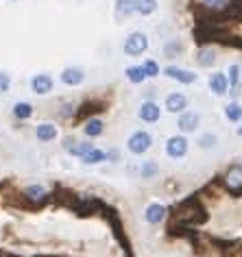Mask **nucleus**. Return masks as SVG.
Listing matches in <instances>:
<instances>
[{
  "mask_svg": "<svg viewBox=\"0 0 242 257\" xmlns=\"http://www.w3.org/2000/svg\"><path fill=\"white\" fill-rule=\"evenodd\" d=\"M125 55H129V57H138V55H142L146 48H149V37H146L142 31H136V33H131L129 37L125 40Z\"/></svg>",
  "mask_w": 242,
  "mask_h": 257,
  "instance_id": "obj_1",
  "label": "nucleus"
},
{
  "mask_svg": "<svg viewBox=\"0 0 242 257\" xmlns=\"http://www.w3.org/2000/svg\"><path fill=\"white\" fill-rule=\"evenodd\" d=\"M151 144H153V138L146 131L133 133V136L129 138V142H127V146H129V151L133 153V155H142V153H146L151 149Z\"/></svg>",
  "mask_w": 242,
  "mask_h": 257,
  "instance_id": "obj_2",
  "label": "nucleus"
},
{
  "mask_svg": "<svg viewBox=\"0 0 242 257\" xmlns=\"http://www.w3.org/2000/svg\"><path fill=\"white\" fill-rule=\"evenodd\" d=\"M188 153V140L183 136H173L166 142V155L173 159H179Z\"/></svg>",
  "mask_w": 242,
  "mask_h": 257,
  "instance_id": "obj_3",
  "label": "nucleus"
},
{
  "mask_svg": "<svg viewBox=\"0 0 242 257\" xmlns=\"http://www.w3.org/2000/svg\"><path fill=\"white\" fill-rule=\"evenodd\" d=\"M131 14H138V0H116V5H113V18L118 22H123Z\"/></svg>",
  "mask_w": 242,
  "mask_h": 257,
  "instance_id": "obj_4",
  "label": "nucleus"
},
{
  "mask_svg": "<svg viewBox=\"0 0 242 257\" xmlns=\"http://www.w3.org/2000/svg\"><path fill=\"white\" fill-rule=\"evenodd\" d=\"M164 74L168 76V79H175L179 83H186V85H190V83L196 81V74L190 72V70H183V68H177V66H168L166 70H164Z\"/></svg>",
  "mask_w": 242,
  "mask_h": 257,
  "instance_id": "obj_5",
  "label": "nucleus"
},
{
  "mask_svg": "<svg viewBox=\"0 0 242 257\" xmlns=\"http://www.w3.org/2000/svg\"><path fill=\"white\" fill-rule=\"evenodd\" d=\"M177 124H179L181 131L192 133V131H196V128H199V124H201V115L194 113V111H181L179 122H177Z\"/></svg>",
  "mask_w": 242,
  "mask_h": 257,
  "instance_id": "obj_6",
  "label": "nucleus"
},
{
  "mask_svg": "<svg viewBox=\"0 0 242 257\" xmlns=\"http://www.w3.org/2000/svg\"><path fill=\"white\" fill-rule=\"evenodd\" d=\"M31 89L40 96L53 92V79H50L48 74H35L33 79H31Z\"/></svg>",
  "mask_w": 242,
  "mask_h": 257,
  "instance_id": "obj_7",
  "label": "nucleus"
},
{
  "mask_svg": "<svg viewBox=\"0 0 242 257\" xmlns=\"http://www.w3.org/2000/svg\"><path fill=\"white\" fill-rule=\"evenodd\" d=\"M209 89H212L216 96H225L227 89H229V79H227V74L214 72L212 76H209Z\"/></svg>",
  "mask_w": 242,
  "mask_h": 257,
  "instance_id": "obj_8",
  "label": "nucleus"
},
{
  "mask_svg": "<svg viewBox=\"0 0 242 257\" xmlns=\"http://www.w3.org/2000/svg\"><path fill=\"white\" fill-rule=\"evenodd\" d=\"M186 107H188V96H183L179 92L170 94L166 98V109L170 113H181V111H186Z\"/></svg>",
  "mask_w": 242,
  "mask_h": 257,
  "instance_id": "obj_9",
  "label": "nucleus"
},
{
  "mask_svg": "<svg viewBox=\"0 0 242 257\" xmlns=\"http://www.w3.org/2000/svg\"><path fill=\"white\" fill-rule=\"evenodd\" d=\"M159 115H162V109H159V105L153 100H146L144 105L140 107V118L144 122H157Z\"/></svg>",
  "mask_w": 242,
  "mask_h": 257,
  "instance_id": "obj_10",
  "label": "nucleus"
},
{
  "mask_svg": "<svg viewBox=\"0 0 242 257\" xmlns=\"http://www.w3.org/2000/svg\"><path fill=\"white\" fill-rule=\"evenodd\" d=\"M85 79V72L81 68H66L61 72V83L63 85H81Z\"/></svg>",
  "mask_w": 242,
  "mask_h": 257,
  "instance_id": "obj_11",
  "label": "nucleus"
},
{
  "mask_svg": "<svg viewBox=\"0 0 242 257\" xmlns=\"http://www.w3.org/2000/svg\"><path fill=\"white\" fill-rule=\"evenodd\" d=\"M225 183H227V188L233 190V192L242 190V168L231 166V168L227 170V175H225Z\"/></svg>",
  "mask_w": 242,
  "mask_h": 257,
  "instance_id": "obj_12",
  "label": "nucleus"
},
{
  "mask_svg": "<svg viewBox=\"0 0 242 257\" xmlns=\"http://www.w3.org/2000/svg\"><path fill=\"white\" fill-rule=\"evenodd\" d=\"M35 136L40 142H53L57 138V126L50 124V122H42V124H37V128H35Z\"/></svg>",
  "mask_w": 242,
  "mask_h": 257,
  "instance_id": "obj_13",
  "label": "nucleus"
},
{
  "mask_svg": "<svg viewBox=\"0 0 242 257\" xmlns=\"http://www.w3.org/2000/svg\"><path fill=\"white\" fill-rule=\"evenodd\" d=\"M164 216H166V207H164V205H159V203L149 205V207H146V211H144V218H146V220H149L151 224L162 222Z\"/></svg>",
  "mask_w": 242,
  "mask_h": 257,
  "instance_id": "obj_14",
  "label": "nucleus"
},
{
  "mask_svg": "<svg viewBox=\"0 0 242 257\" xmlns=\"http://www.w3.org/2000/svg\"><path fill=\"white\" fill-rule=\"evenodd\" d=\"M63 146H66L68 153H70V155H74V157H83L87 151H92V149H94V146H92L90 142H74L72 138H68V140H66V144H63Z\"/></svg>",
  "mask_w": 242,
  "mask_h": 257,
  "instance_id": "obj_15",
  "label": "nucleus"
},
{
  "mask_svg": "<svg viewBox=\"0 0 242 257\" xmlns=\"http://www.w3.org/2000/svg\"><path fill=\"white\" fill-rule=\"evenodd\" d=\"M201 5L212 14H222V11H229L233 5V0H201Z\"/></svg>",
  "mask_w": 242,
  "mask_h": 257,
  "instance_id": "obj_16",
  "label": "nucleus"
},
{
  "mask_svg": "<svg viewBox=\"0 0 242 257\" xmlns=\"http://www.w3.org/2000/svg\"><path fill=\"white\" fill-rule=\"evenodd\" d=\"M196 63L203 68H209L216 63V50L214 48H201L199 53H196Z\"/></svg>",
  "mask_w": 242,
  "mask_h": 257,
  "instance_id": "obj_17",
  "label": "nucleus"
},
{
  "mask_svg": "<svg viewBox=\"0 0 242 257\" xmlns=\"http://www.w3.org/2000/svg\"><path fill=\"white\" fill-rule=\"evenodd\" d=\"M107 159V153L105 151H98V149H92V151H87L83 157H81V162L87 164V166H92V164H100V162H105Z\"/></svg>",
  "mask_w": 242,
  "mask_h": 257,
  "instance_id": "obj_18",
  "label": "nucleus"
},
{
  "mask_svg": "<svg viewBox=\"0 0 242 257\" xmlns=\"http://www.w3.org/2000/svg\"><path fill=\"white\" fill-rule=\"evenodd\" d=\"M238 83H240V66H229V89H231V96L235 98L240 92H238Z\"/></svg>",
  "mask_w": 242,
  "mask_h": 257,
  "instance_id": "obj_19",
  "label": "nucleus"
},
{
  "mask_svg": "<svg viewBox=\"0 0 242 257\" xmlns=\"http://www.w3.org/2000/svg\"><path fill=\"white\" fill-rule=\"evenodd\" d=\"M83 131H85V136H90V138L100 136V133H103V120H100V118L87 120V124L83 126Z\"/></svg>",
  "mask_w": 242,
  "mask_h": 257,
  "instance_id": "obj_20",
  "label": "nucleus"
},
{
  "mask_svg": "<svg viewBox=\"0 0 242 257\" xmlns=\"http://www.w3.org/2000/svg\"><path fill=\"white\" fill-rule=\"evenodd\" d=\"M31 113H33V107H31V102H16L14 115H16L18 120H27V118H31Z\"/></svg>",
  "mask_w": 242,
  "mask_h": 257,
  "instance_id": "obj_21",
  "label": "nucleus"
},
{
  "mask_svg": "<svg viewBox=\"0 0 242 257\" xmlns=\"http://www.w3.org/2000/svg\"><path fill=\"white\" fill-rule=\"evenodd\" d=\"M157 11V0H138V14L140 16H151Z\"/></svg>",
  "mask_w": 242,
  "mask_h": 257,
  "instance_id": "obj_22",
  "label": "nucleus"
},
{
  "mask_svg": "<svg viewBox=\"0 0 242 257\" xmlns=\"http://www.w3.org/2000/svg\"><path fill=\"white\" fill-rule=\"evenodd\" d=\"M127 79H129L131 83H142L146 79V72L142 66H131L127 68Z\"/></svg>",
  "mask_w": 242,
  "mask_h": 257,
  "instance_id": "obj_23",
  "label": "nucleus"
},
{
  "mask_svg": "<svg viewBox=\"0 0 242 257\" xmlns=\"http://www.w3.org/2000/svg\"><path fill=\"white\" fill-rule=\"evenodd\" d=\"M225 115H227V120L238 122V120H242V107L238 105V102H229V105L225 107Z\"/></svg>",
  "mask_w": 242,
  "mask_h": 257,
  "instance_id": "obj_24",
  "label": "nucleus"
},
{
  "mask_svg": "<svg viewBox=\"0 0 242 257\" xmlns=\"http://www.w3.org/2000/svg\"><path fill=\"white\" fill-rule=\"evenodd\" d=\"M27 196L31 198V201H44L46 198V190L42 188V185H31V188H27Z\"/></svg>",
  "mask_w": 242,
  "mask_h": 257,
  "instance_id": "obj_25",
  "label": "nucleus"
},
{
  "mask_svg": "<svg viewBox=\"0 0 242 257\" xmlns=\"http://www.w3.org/2000/svg\"><path fill=\"white\" fill-rule=\"evenodd\" d=\"M159 172V166L155 162H144L142 164V177L144 179H151V177H155Z\"/></svg>",
  "mask_w": 242,
  "mask_h": 257,
  "instance_id": "obj_26",
  "label": "nucleus"
},
{
  "mask_svg": "<svg viewBox=\"0 0 242 257\" xmlns=\"http://www.w3.org/2000/svg\"><path fill=\"white\" fill-rule=\"evenodd\" d=\"M142 68H144L146 76H157L159 74V66H157V61H153V59H146L142 63Z\"/></svg>",
  "mask_w": 242,
  "mask_h": 257,
  "instance_id": "obj_27",
  "label": "nucleus"
},
{
  "mask_svg": "<svg viewBox=\"0 0 242 257\" xmlns=\"http://www.w3.org/2000/svg\"><path fill=\"white\" fill-rule=\"evenodd\" d=\"M9 87H11V76L0 70V94H5Z\"/></svg>",
  "mask_w": 242,
  "mask_h": 257,
  "instance_id": "obj_28",
  "label": "nucleus"
},
{
  "mask_svg": "<svg viewBox=\"0 0 242 257\" xmlns=\"http://www.w3.org/2000/svg\"><path fill=\"white\" fill-rule=\"evenodd\" d=\"M201 146H203V149H214V146H216V136H212V133L203 136L201 138Z\"/></svg>",
  "mask_w": 242,
  "mask_h": 257,
  "instance_id": "obj_29",
  "label": "nucleus"
},
{
  "mask_svg": "<svg viewBox=\"0 0 242 257\" xmlns=\"http://www.w3.org/2000/svg\"><path fill=\"white\" fill-rule=\"evenodd\" d=\"M107 157H109V159H118V153L116 151H109V153H107Z\"/></svg>",
  "mask_w": 242,
  "mask_h": 257,
  "instance_id": "obj_30",
  "label": "nucleus"
},
{
  "mask_svg": "<svg viewBox=\"0 0 242 257\" xmlns=\"http://www.w3.org/2000/svg\"><path fill=\"white\" fill-rule=\"evenodd\" d=\"M238 133H242V128H240V131H238Z\"/></svg>",
  "mask_w": 242,
  "mask_h": 257,
  "instance_id": "obj_31",
  "label": "nucleus"
}]
</instances>
